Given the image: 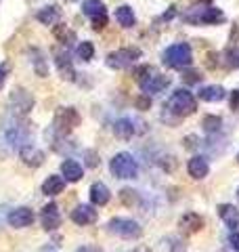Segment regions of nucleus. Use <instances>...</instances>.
Segmentation results:
<instances>
[{
	"label": "nucleus",
	"instance_id": "obj_1",
	"mask_svg": "<svg viewBox=\"0 0 239 252\" xmlns=\"http://www.w3.org/2000/svg\"><path fill=\"white\" fill-rule=\"evenodd\" d=\"M21 120L23 118H15L9 114V124L2 122V126H0V145H2L6 152H13V149H17V147L28 145L26 143L28 130L23 128Z\"/></svg>",
	"mask_w": 239,
	"mask_h": 252
},
{
	"label": "nucleus",
	"instance_id": "obj_2",
	"mask_svg": "<svg viewBox=\"0 0 239 252\" xmlns=\"http://www.w3.org/2000/svg\"><path fill=\"white\" fill-rule=\"evenodd\" d=\"M195 109H197V101L193 97V93H189L185 89L174 91L172 97L168 99V112H172L174 116H179V118L195 114Z\"/></svg>",
	"mask_w": 239,
	"mask_h": 252
},
{
	"label": "nucleus",
	"instance_id": "obj_3",
	"mask_svg": "<svg viewBox=\"0 0 239 252\" xmlns=\"http://www.w3.org/2000/svg\"><path fill=\"white\" fill-rule=\"evenodd\" d=\"M191 59H193V53H191V46L187 42H177L164 51V65H168L172 69L187 67Z\"/></svg>",
	"mask_w": 239,
	"mask_h": 252
},
{
	"label": "nucleus",
	"instance_id": "obj_4",
	"mask_svg": "<svg viewBox=\"0 0 239 252\" xmlns=\"http://www.w3.org/2000/svg\"><path fill=\"white\" fill-rule=\"evenodd\" d=\"M109 170L114 172V177H118V179H134L139 172V164L130 154H118V156H114V160L109 162Z\"/></svg>",
	"mask_w": 239,
	"mask_h": 252
},
{
	"label": "nucleus",
	"instance_id": "obj_5",
	"mask_svg": "<svg viewBox=\"0 0 239 252\" xmlns=\"http://www.w3.org/2000/svg\"><path fill=\"white\" fill-rule=\"evenodd\" d=\"M107 231L116 233V235H120V238H124V240H137V238H141L143 227L132 219H120L118 217V219H111L107 223Z\"/></svg>",
	"mask_w": 239,
	"mask_h": 252
},
{
	"label": "nucleus",
	"instance_id": "obj_6",
	"mask_svg": "<svg viewBox=\"0 0 239 252\" xmlns=\"http://www.w3.org/2000/svg\"><path fill=\"white\" fill-rule=\"evenodd\" d=\"M185 21L189 23H202V26H218V23L225 21V13L220 9H214V6H208V9H191L185 15Z\"/></svg>",
	"mask_w": 239,
	"mask_h": 252
},
{
	"label": "nucleus",
	"instance_id": "obj_7",
	"mask_svg": "<svg viewBox=\"0 0 239 252\" xmlns=\"http://www.w3.org/2000/svg\"><path fill=\"white\" fill-rule=\"evenodd\" d=\"M31 107H34V97H31L28 91H21V89L13 91L11 99H9V105H6L9 114L15 116V118H26V114Z\"/></svg>",
	"mask_w": 239,
	"mask_h": 252
},
{
	"label": "nucleus",
	"instance_id": "obj_8",
	"mask_svg": "<svg viewBox=\"0 0 239 252\" xmlns=\"http://www.w3.org/2000/svg\"><path fill=\"white\" fill-rule=\"evenodd\" d=\"M82 11H84L86 17L90 19L94 30H103L107 26V11H105V4H103L101 0H84Z\"/></svg>",
	"mask_w": 239,
	"mask_h": 252
},
{
	"label": "nucleus",
	"instance_id": "obj_9",
	"mask_svg": "<svg viewBox=\"0 0 239 252\" xmlns=\"http://www.w3.org/2000/svg\"><path fill=\"white\" fill-rule=\"evenodd\" d=\"M139 57H141V51H137V49H120V51H114L107 55V65L111 69H124Z\"/></svg>",
	"mask_w": 239,
	"mask_h": 252
},
{
	"label": "nucleus",
	"instance_id": "obj_10",
	"mask_svg": "<svg viewBox=\"0 0 239 252\" xmlns=\"http://www.w3.org/2000/svg\"><path fill=\"white\" fill-rule=\"evenodd\" d=\"M80 124V114L76 112L74 107H63L61 112L57 114V120H55V128L63 135H67V132L74 128V126Z\"/></svg>",
	"mask_w": 239,
	"mask_h": 252
},
{
	"label": "nucleus",
	"instance_id": "obj_11",
	"mask_svg": "<svg viewBox=\"0 0 239 252\" xmlns=\"http://www.w3.org/2000/svg\"><path fill=\"white\" fill-rule=\"evenodd\" d=\"M40 225H42L46 231H55L61 225V212L55 202H49L42 208V212H40Z\"/></svg>",
	"mask_w": 239,
	"mask_h": 252
},
{
	"label": "nucleus",
	"instance_id": "obj_12",
	"mask_svg": "<svg viewBox=\"0 0 239 252\" xmlns=\"http://www.w3.org/2000/svg\"><path fill=\"white\" fill-rule=\"evenodd\" d=\"M71 220H74L76 225H90L97 220V210H94L92 206H89V204H80V206H76L74 210H71Z\"/></svg>",
	"mask_w": 239,
	"mask_h": 252
},
{
	"label": "nucleus",
	"instance_id": "obj_13",
	"mask_svg": "<svg viewBox=\"0 0 239 252\" xmlns=\"http://www.w3.org/2000/svg\"><path fill=\"white\" fill-rule=\"evenodd\" d=\"M168 84H170V78H168V76H164V74H153V76H147L145 80L141 82L143 91L149 93V94H153V93H162V91H164Z\"/></svg>",
	"mask_w": 239,
	"mask_h": 252
},
{
	"label": "nucleus",
	"instance_id": "obj_14",
	"mask_svg": "<svg viewBox=\"0 0 239 252\" xmlns=\"http://www.w3.org/2000/svg\"><path fill=\"white\" fill-rule=\"evenodd\" d=\"M6 220H9L11 227H17V229H21V227H30L31 223H34V212H31L30 208H15Z\"/></svg>",
	"mask_w": 239,
	"mask_h": 252
},
{
	"label": "nucleus",
	"instance_id": "obj_15",
	"mask_svg": "<svg viewBox=\"0 0 239 252\" xmlns=\"http://www.w3.org/2000/svg\"><path fill=\"white\" fill-rule=\"evenodd\" d=\"M187 170H189V175L193 177V179H204L206 175H208V170H210V164H208V160H206L204 156H193L189 160V164H187Z\"/></svg>",
	"mask_w": 239,
	"mask_h": 252
},
{
	"label": "nucleus",
	"instance_id": "obj_16",
	"mask_svg": "<svg viewBox=\"0 0 239 252\" xmlns=\"http://www.w3.org/2000/svg\"><path fill=\"white\" fill-rule=\"evenodd\" d=\"M21 158H23V162L28 164V166H40V164L44 162V152L42 149H38L36 145H23L21 147Z\"/></svg>",
	"mask_w": 239,
	"mask_h": 252
},
{
	"label": "nucleus",
	"instance_id": "obj_17",
	"mask_svg": "<svg viewBox=\"0 0 239 252\" xmlns=\"http://www.w3.org/2000/svg\"><path fill=\"white\" fill-rule=\"evenodd\" d=\"M61 175L65 181H71V183H76V181H80L84 177V168L80 166V164L76 160H65L61 166Z\"/></svg>",
	"mask_w": 239,
	"mask_h": 252
},
{
	"label": "nucleus",
	"instance_id": "obj_18",
	"mask_svg": "<svg viewBox=\"0 0 239 252\" xmlns=\"http://www.w3.org/2000/svg\"><path fill=\"white\" fill-rule=\"evenodd\" d=\"M197 94H199V99H202V101H208V103H218V101L225 99L227 93H225L222 86L212 84V86H204V89L199 91Z\"/></svg>",
	"mask_w": 239,
	"mask_h": 252
},
{
	"label": "nucleus",
	"instance_id": "obj_19",
	"mask_svg": "<svg viewBox=\"0 0 239 252\" xmlns=\"http://www.w3.org/2000/svg\"><path fill=\"white\" fill-rule=\"evenodd\" d=\"M218 215L227 223L229 229H235V227L239 225V210L235 206H231V204H220V206H218Z\"/></svg>",
	"mask_w": 239,
	"mask_h": 252
},
{
	"label": "nucleus",
	"instance_id": "obj_20",
	"mask_svg": "<svg viewBox=\"0 0 239 252\" xmlns=\"http://www.w3.org/2000/svg\"><path fill=\"white\" fill-rule=\"evenodd\" d=\"M114 135H116L120 141L132 139L134 126H132V122L128 120V118H120V120H116V124H114Z\"/></svg>",
	"mask_w": 239,
	"mask_h": 252
},
{
	"label": "nucleus",
	"instance_id": "obj_21",
	"mask_svg": "<svg viewBox=\"0 0 239 252\" xmlns=\"http://www.w3.org/2000/svg\"><path fill=\"white\" fill-rule=\"evenodd\" d=\"M109 189L103 185V183H92L90 185V202L97 204V206H105L109 202Z\"/></svg>",
	"mask_w": 239,
	"mask_h": 252
},
{
	"label": "nucleus",
	"instance_id": "obj_22",
	"mask_svg": "<svg viewBox=\"0 0 239 252\" xmlns=\"http://www.w3.org/2000/svg\"><path fill=\"white\" fill-rule=\"evenodd\" d=\"M180 227L185 231H189V233H193V231H199L204 227V219L197 215V212H187L185 217L180 219Z\"/></svg>",
	"mask_w": 239,
	"mask_h": 252
},
{
	"label": "nucleus",
	"instance_id": "obj_23",
	"mask_svg": "<svg viewBox=\"0 0 239 252\" xmlns=\"http://www.w3.org/2000/svg\"><path fill=\"white\" fill-rule=\"evenodd\" d=\"M63 189H65V181H63L61 177H49L42 183V191L46 193V195H59Z\"/></svg>",
	"mask_w": 239,
	"mask_h": 252
},
{
	"label": "nucleus",
	"instance_id": "obj_24",
	"mask_svg": "<svg viewBox=\"0 0 239 252\" xmlns=\"http://www.w3.org/2000/svg\"><path fill=\"white\" fill-rule=\"evenodd\" d=\"M59 17H61V11L57 9V6H44V9L38 11V15H36V19L40 23H44V26H53Z\"/></svg>",
	"mask_w": 239,
	"mask_h": 252
},
{
	"label": "nucleus",
	"instance_id": "obj_25",
	"mask_svg": "<svg viewBox=\"0 0 239 252\" xmlns=\"http://www.w3.org/2000/svg\"><path fill=\"white\" fill-rule=\"evenodd\" d=\"M116 19H118L120 26H124V28H132L134 23H137V17H134L130 6H120L116 11Z\"/></svg>",
	"mask_w": 239,
	"mask_h": 252
},
{
	"label": "nucleus",
	"instance_id": "obj_26",
	"mask_svg": "<svg viewBox=\"0 0 239 252\" xmlns=\"http://www.w3.org/2000/svg\"><path fill=\"white\" fill-rule=\"evenodd\" d=\"M31 55H34V59H31V63H34V69H36V74L38 76H49V67H46V63H44V57L40 55V51L36 49H31Z\"/></svg>",
	"mask_w": 239,
	"mask_h": 252
},
{
	"label": "nucleus",
	"instance_id": "obj_27",
	"mask_svg": "<svg viewBox=\"0 0 239 252\" xmlns=\"http://www.w3.org/2000/svg\"><path fill=\"white\" fill-rule=\"evenodd\" d=\"M202 126H204V130H206V132L214 135V132H218V130H220L222 120H220L218 116H206V118H204V122H202Z\"/></svg>",
	"mask_w": 239,
	"mask_h": 252
},
{
	"label": "nucleus",
	"instance_id": "obj_28",
	"mask_svg": "<svg viewBox=\"0 0 239 252\" xmlns=\"http://www.w3.org/2000/svg\"><path fill=\"white\" fill-rule=\"evenodd\" d=\"M76 55H78V59H82V61H90L92 55H94L92 42H80L78 49H76Z\"/></svg>",
	"mask_w": 239,
	"mask_h": 252
},
{
	"label": "nucleus",
	"instance_id": "obj_29",
	"mask_svg": "<svg viewBox=\"0 0 239 252\" xmlns=\"http://www.w3.org/2000/svg\"><path fill=\"white\" fill-rule=\"evenodd\" d=\"M57 67L61 72H65L67 76L65 78H74V72H71V61L67 55H57Z\"/></svg>",
	"mask_w": 239,
	"mask_h": 252
},
{
	"label": "nucleus",
	"instance_id": "obj_30",
	"mask_svg": "<svg viewBox=\"0 0 239 252\" xmlns=\"http://www.w3.org/2000/svg\"><path fill=\"white\" fill-rule=\"evenodd\" d=\"M134 105H137V109H141V112H145V109L151 107V99L147 94H141V97H137V101H134Z\"/></svg>",
	"mask_w": 239,
	"mask_h": 252
},
{
	"label": "nucleus",
	"instance_id": "obj_31",
	"mask_svg": "<svg viewBox=\"0 0 239 252\" xmlns=\"http://www.w3.org/2000/svg\"><path fill=\"white\" fill-rule=\"evenodd\" d=\"M9 72H11V63H9V61L0 63V91H2L4 80H6V76H9Z\"/></svg>",
	"mask_w": 239,
	"mask_h": 252
},
{
	"label": "nucleus",
	"instance_id": "obj_32",
	"mask_svg": "<svg viewBox=\"0 0 239 252\" xmlns=\"http://www.w3.org/2000/svg\"><path fill=\"white\" fill-rule=\"evenodd\" d=\"M227 63L231 67H239V49H233L227 53Z\"/></svg>",
	"mask_w": 239,
	"mask_h": 252
},
{
	"label": "nucleus",
	"instance_id": "obj_33",
	"mask_svg": "<svg viewBox=\"0 0 239 252\" xmlns=\"http://www.w3.org/2000/svg\"><path fill=\"white\" fill-rule=\"evenodd\" d=\"M55 36H57L59 38V40H63V42H65L67 44V40H69V38L71 36H74V34H71V32H67L65 28H63V26H59L57 30H55Z\"/></svg>",
	"mask_w": 239,
	"mask_h": 252
},
{
	"label": "nucleus",
	"instance_id": "obj_34",
	"mask_svg": "<svg viewBox=\"0 0 239 252\" xmlns=\"http://www.w3.org/2000/svg\"><path fill=\"white\" fill-rule=\"evenodd\" d=\"M182 80H185L187 84H195V82H199L202 80V76H199V72H185V76H182Z\"/></svg>",
	"mask_w": 239,
	"mask_h": 252
},
{
	"label": "nucleus",
	"instance_id": "obj_35",
	"mask_svg": "<svg viewBox=\"0 0 239 252\" xmlns=\"http://www.w3.org/2000/svg\"><path fill=\"white\" fill-rule=\"evenodd\" d=\"M229 244L233 246V250H237V252H239V233H237V231H233V233L229 235Z\"/></svg>",
	"mask_w": 239,
	"mask_h": 252
},
{
	"label": "nucleus",
	"instance_id": "obj_36",
	"mask_svg": "<svg viewBox=\"0 0 239 252\" xmlns=\"http://www.w3.org/2000/svg\"><path fill=\"white\" fill-rule=\"evenodd\" d=\"M231 107L233 109L239 107V91H233V94H231Z\"/></svg>",
	"mask_w": 239,
	"mask_h": 252
},
{
	"label": "nucleus",
	"instance_id": "obj_37",
	"mask_svg": "<svg viewBox=\"0 0 239 252\" xmlns=\"http://www.w3.org/2000/svg\"><path fill=\"white\" fill-rule=\"evenodd\" d=\"M86 156H89V160H86V164H89L90 168L97 166V164H99V160H97V154H86Z\"/></svg>",
	"mask_w": 239,
	"mask_h": 252
},
{
	"label": "nucleus",
	"instance_id": "obj_38",
	"mask_svg": "<svg viewBox=\"0 0 239 252\" xmlns=\"http://www.w3.org/2000/svg\"><path fill=\"white\" fill-rule=\"evenodd\" d=\"M130 252H153V250H151L149 246H137V248L130 250Z\"/></svg>",
	"mask_w": 239,
	"mask_h": 252
},
{
	"label": "nucleus",
	"instance_id": "obj_39",
	"mask_svg": "<svg viewBox=\"0 0 239 252\" xmlns=\"http://www.w3.org/2000/svg\"><path fill=\"white\" fill-rule=\"evenodd\" d=\"M174 13H177V9H174V6H170V11L164 15V19H166V21H168V19H172V17H174Z\"/></svg>",
	"mask_w": 239,
	"mask_h": 252
},
{
	"label": "nucleus",
	"instance_id": "obj_40",
	"mask_svg": "<svg viewBox=\"0 0 239 252\" xmlns=\"http://www.w3.org/2000/svg\"><path fill=\"white\" fill-rule=\"evenodd\" d=\"M199 2H202V4H210L212 0H199Z\"/></svg>",
	"mask_w": 239,
	"mask_h": 252
},
{
	"label": "nucleus",
	"instance_id": "obj_41",
	"mask_svg": "<svg viewBox=\"0 0 239 252\" xmlns=\"http://www.w3.org/2000/svg\"><path fill=\"white\" fill-rule=\"evenodd\" d=\"M237 162H239V156H237Z\"/></svg>",
	"mask_w": 239,
	"mask_h": 252
},
{
	"label": "nucleus",
	"instance_id": "obj_42",
	"mask_svg": "<svg viewBox=\"0 0 239 252\" xmlns=\"http://www.w3.org/2000/svg\"><path fill=\"white\" fill-rule=\"evenodd\" d=\"M237 195H239V189H237Z\"/></svg>",
	"mask_w": 239,
	"mask_h": 252
}]
</instances>
